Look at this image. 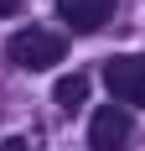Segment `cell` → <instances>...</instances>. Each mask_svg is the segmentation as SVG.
Masks as SVG:
<instances>
[{
    "label": "cell",
    "instance_id": "obj_1",
    "mask_svg": "<svg viewBox=\"0 0 145 151\" xmlns=\"http://www.w3.org/2000/svg\"><path fill=\"white\" fill-rule=\"evenodd\" d=\"M5 52H11L16 68L42 73V68L62 63V37H57V31H42V26H26V31H16L11 42H5Z\"/></svg>",
    "mask_w": 145,
    "mask_h": 151
},
{
    "label": "cell",
    "instance_id": "obj_2",
    "mask_svg": "<svg viewBox=\"0 0 145 151\" xmlns=\"http://www.w3.org/2000/svg\"><path fill=\"white\" fill-rule=\"evenodd\" d=\"M104 83L119 104H145V58L140 52H124V58L104 63Z\"/></svg>",
    "mask_w": 145,
    "mask_h": 151
},
{
    "label": "cell",
    "instance_id": "obj_3",
    "mask_svg": "<svg viewBox=\"0 0 145 151\" xmlns=\"http://www.w3.org/2000/svg\"><path fill=\"white\" fill-rule=\"evenodd\" d=\"M124 141H130V109L124 104L93 109V120H88V146L93 151H124Z\"/></svg>",
    "mask_w": 145,
    "mask_h": 151
},
{
    "label": "cell",
    "instance_id": "obj_4",
    "mask_svg": "<svg viewBox=\"0 0 145 151\" xmlns=\"http://www.w3.org/2000/svg\"><path fill=\"white\" fill-rule=\"evenodd\" d=\"M114 11V0H57V16L68 21L72 31H99Z\"/></svg>",
    "mask_w": 145,
    "mask_h": 151
},
{
    "label": "cell",
    "instance_id": "obj_5",
    "mask_svg": "<svg viewBox=\"0 0 145 151\" xmlns=\"http://www.w3.org/2000/svg\"><path fill=\"white\" fill-rule=\"evenodd\" d=\"M52 94H57L62 109H78V104L88 99V78H83V73H68V78H57V89H52Z\"/></svg>",
    "mask_w": 145,
    "mask_h": 151
},
{
    "label": "cell",
    "instance_id": "obj_6",
    "mask_svg": "<svg viewBox=\"0 0 145 151\" xmlns=\"http://www.w3.org/2000/svg\"><path fill=\"white\" fill-rule=\"evenodd\" d=\"M21 11V0H0V16H16Z\"/></svg>",
    "mask_w": 145,
    "mask_h": 151
},
{
    "label": "cell",
    "instance_id": "obj_7",
    "mask_svg": "<svg viewBox=\"0 0 145 151\" xmlns=\"http://www.w3.org/2000/svg\"><path fill=\"white\" fill-rule=\"evenodd\" d=\"M0 151H26V141H21V136H11V141H5Z\"/></svg>",
    "mask_w": 145,
    "mask_h": 151
}]
</instances>
